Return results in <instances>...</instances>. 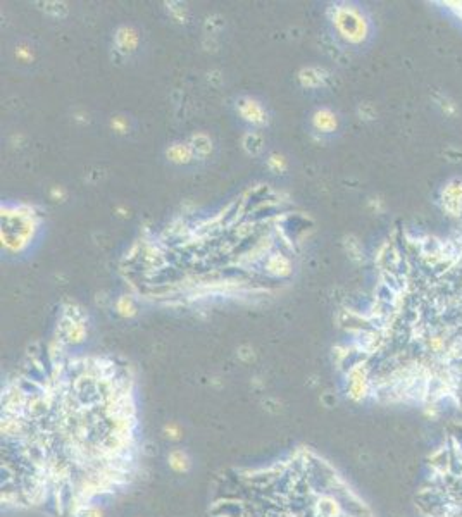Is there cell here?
<instances>
[{"instance_id":"cell-1","label":"cell","mask_w":462,"mask_h":517,"mask_svg":"<svg viewBox=\"0 0 462 517\" xmlns=\"http://www.w3.org/2000/svg\"><path fill=\"white\" fill-rule=\"evenodd\" d=\"M336 26L343 33V37L350 38L354 41H359L364 38L366 24L354 11H338V18H336Z\"/></svg>"},{"instance_id":"cell-2","label":"cell","mask_w":462,"mask_h":517,"mask_svg":"<svg viewBox=\"0 0 462 517\" xmlns=\"http://www.w3.org/2000/svg\"><path fill=\"white\" fill-rule=\"evenodd\" d=\"M240 112L242 115L245 117L247 121L250 123H255V124H262L264 123V111L262 107L253 100H243L240 104Z\"/></svg>"},{"instance_id":"cell-3","label":"cell","mask_w":462,"mask_h":517,"mask_svg":"<svg viewBox=\"0 0 462 517\" xmlns=\"http://www.w3.org/2000/svg\"><path fill=\"white\" fill-rule=\"evenodd\" d=\"M314 124H316L317 130L328 131V130L336 128V119L329 111H319L316 115H314Z\"/></svg>"},{"instance_id":"cell-4","label":"cell","mask_w":462,"mask_h":517,"mask_svg":"<svg viewBox=\"0 0 462 517\" xmlns=\"http://www.w3.org/2000/svg\"><path fill=\"white\" fill-rule=\"evenodd\" d=\"M168 155L171 157V160H174V162H188L192 153H190V149H187V147L174 145V147H171Z\"/></svg>"}]
</instances>
